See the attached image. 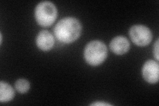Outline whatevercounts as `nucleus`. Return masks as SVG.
<instances>
[{
	"instance_id": "2",
	"label": "nucleus",
	"mask_w": 159,
	"mask_h": 106,
	"mask_svg": "<svg viewBox=\"0 0 159 106\" xmlns=\"http://www.w3.org/2000/svg\"><path fill=\"white\" fill-rule=\"evenodd\" d=\"M107 56L106 45L99 41L89 42L84 50V58L92 66H98L102 64Z\"/></svg>"
},
{
	"instance_id": "6",
	"label": "nucleus",
	"mask_w": 159,
	"mask_h": 106,
	"mask_svg": "<svg viewBox=\"0 0 159 106\" xmlns=\"http://www.w3.org/2000/svg\"><path fill=\"white\" fill-rule=\"evenodd\" d=\"M111 51L117 55L125 54L130 48V43L128 39L123 36H118L112 39L109 44Z\"/></svg>"
},
{
	"instance_id": "1",
	"label": "nucleus",
	"mask_w": 159,
	"mask_h": 106,
	"mask_svg": "<svg viewBox=\"0 0 159 106\" xmlns=\"http://www.w3.org/2000/svg\"><path fill=\"white\" fill-rule=\"evenodd\" d=\"M82 25L74 17H65L58 22L54 29L55 37L61 42L71 43L80 36Z\"/></svg>"
},
{
	"instance_id": "5",
	"label": "nucleus",
	"mask_w": 159,
	"mask_h": 106,
	"mask_svg": "<svg viewBox=\"0 0 159 106\" xmlns=\"http://www.w3.org/2000/svg\"><path fill=\"white\" fill-rule=\"evenodd\" d=\"M143 76L150 84L158 82L159 78V65L158 62L149 60L144 64L142 69Z\"/></svg>"
},
{
	"instance_id": "4",
	"label": "nucleus",
	"mask_w": 159,
	"mask_h": 106,
	"mask_svg": "<svg viewBox=\"0 0 159 106\" xmlns=\"http://www.w3.org/2000/svg\"><path fill=\"white\" fill-rule=\"evenodd\" d=\"M129 36L134 44L139 47H145L152 41V35L147 27L142 25H133L129 30Z\"/></svg>"
},
{
	"instance_id": "11",
	"label": "nucleus",
	"mask_w": 159,
	"mask_h": 106,
	"mask_svg": "<svg viewBox=\"0 0 159 106\" xmlns=\"http://www.w3.org/2000/svg\"><path fill=\"white\" fill-rule=\"evenodd\" d=\"M91 105H103V106H106V105H108V106H110L111 105V104H107V103H104V102H95V103H93L91 104Z\"/></svg>"
},
{
	"instance_id": "8",
	"label": "nucleus",
	"mask_w": 159,
	"mask_h": 106,
	"mask_svg": "<svg viewBox=\"0 0 159 106\" xmlns=\"http://www.w3.org/2000/svg\"><path fill=\"white\" fill-rule=\"evenodd\" d=\"M14 96L15 92L11 85L3 81L0 82V102L2 103L8 102Z\"/></svg>"
},
{
	"instance_id": "3",
	"label": "nucleus",
	"mask_w": 159,
	"mask_h": 106,
	"mask_svg": "<svg viewBox=\"0 0 159 106\" xmlns=\"http://www.w3.org/2000/svg\"><path fill=\"white\" fill-rule=\"evenodd\" d=\"M57 9L51 2L39 3L34 12L37 22L43 27L52 25L57 17Z\"/></svg>"
},
{
	"instance_id": "10",
	"label": "nucleus",
	"mask_w": 159,
	"mask_h": 106,
	"mask_svg": "<svg viewBox=\"0 0 159 106\" xmlns=\"http://www.w3.org/2000/svg\"><path fill=\"white\" fill-rule=\"evenodd\" d=\"M158 40L156 41V43L155 44V46H154V54H155V58H157V61H158L159 60V57H158Z\"/></svg>"
},
{
	"instance_id": "9",
	"label": "nucleus",
	"mask_w": 159,
	"mask_h": 106,
	"mask_svg": "<svg viewBox=\"0 0 159 106\" xmlns=\"http://www.w3.org/2000/svg\"><path fill=\"white\" fill-rule=\"evenodd\" d=\"M15 88L18 92L24 94L27 92L30 88V84L25 79H19L15 83Z\"/></svg>"
},
{
	"instance_id": "7",
	"label": "nucleus",
	"mask_w": 159,
	"mask_h": 106,
	"mask_svg": "<svg viewBox=\"0 0 159 106\" xmlns=\"http://www.w3.org/2000/svg\"><path fill=\"white\" fill-rule=\"evenodd\" d=\"M37 47L43 51L51 50L54 44V39L52 35L46 30L40 32L36 38Z\"/></svg>"
}]
</instances>
